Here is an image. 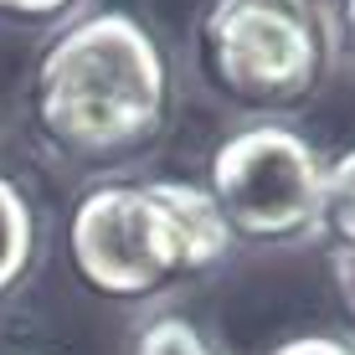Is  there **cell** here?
Wrapping results in <instances>:
<instances>
[{
  "mask_svg": "<svg viewBox=\"0 0 355 355\" xmlns=\"http://www.w3.org/2000/svg\"><path fill=\"white\" fill-rule=\"evenodd\" d=\"M165 57L124 10L78 21L36 67V119L78 155H114L144 144L165 119Z\"/></svg>",
  "mask_w": 355,
  "mask_h": 355,
  "instance_id": "obj_1",
  "label": "cell"
},
{
  "mask_svg": "<svg viewBox=\"0 0 355 355\" xmlns=\"http://www.w3.org/2000/svg\"><path fill=\"white\" fill-rule=\"evenodd\" d=\"M67 242L88 288L108 299H139L175 278L206 273L227 252L232 227L206 191L150 180L88 191L72 211Z\"/></svg>",
  "mask_w": 355,
  "mask_h": 355,
  "instance_id": "obj_2",
  "label": "cell"
},
{
  "mask_svg": "<svg viewBox=\"0 0 355 355\" xmlns=\"http://www.w3.org/2000/svg\"><path fill=\"white\" fill-rule=\"evenodd\" d=\"M324 165L309 139L284 124L242 129L211 160V201L222 222L258 242H293L320 222Z\"/></svg>",
  "mask_w": 355,
  "mask_h": 355,
  "instance_id": "obj_3",
  "label": "cell"
},
{
  "mask_svg": "<svg viewBox=\"0 0 355 355\" xmlns=\"http://www.w3.org/2000/svg\"><path fill=\"white\" fill-rule=\"evenodd\" d=\"M201 42L216 83L252 103L304 93L324 62V21L314 0H216Z\"/></svg>",
  "mask_w": 355,
  "mask_h": 355,
  "instance_id": "obj_4",
  "label": "cell"
},
{
  "mask_svg": "<svg viewBox=\"0 0 355 355\" xmlns=\"http://www.w3.org/2000/svg\"><path fill=\"white\" fill-rule=\"evenodd\" d=\"M314 232H324L335 242V263L355 268V150L340 155L320 180V222Z\"/></svg>",
  "mask_w": 355,
  "mask_h": 355,
  "instance_id": "obj_5",
  "label": "cell"
},
{
  "mask_svg": "<svg viewBox=\"0 0 355 355\" xmlns=\"http://www.w3.org/2000/svg\"><path fill=\"white\" fill-rule=\"evenodd\" d=\"M31 242H36V227H31L26 196L0 175V293L21 284V273L31 263Z\"/></svg>",
  "mask_w": 355,
  "mask_h": 355,
  "instance_id": "obj_6",
  "label": "cell"
},
{
  "mask_svg": "<svg viewBox=\"0 0 355 355\" xmlns=\"http://www.w3.org/2000/svg\"><path fill=\"white\" fill-rule=\"evenodd\" d=\"M134 355H216V350L206 345V335L191 320L165 314V320H155L139 340H134Z\"/></svg>",
  "mask_w": 355,
  "mask_h": 355,
  "instance_id": "obj_7",
  "label": "cell"
},
{
  "mask_svg": "<svg viewBox=\"0 0 355 355\" xmlns=\"http://www.w3.org/2000/svg\"><path fill=\"white\" fill-rule=\"evenodd\" d=\"M273 355H355L345 340H329V335H299L288 345H278Z\"/></svg>",
  "mask_w": 355,
  "mask_h": 355,
  "instance_id": "obj_8",
  "label": "cell"
},
{
  "mask_svg": "<svg viewBox=\"0 0 355 355\" xmlns=\"http://www.w3.org/2000/svg\"><path fill=\"white\" fill-rule=\"evenodd\" d=\"M67 0H0L6 16H26V21H42V16H57Z\"/></svg>",
  "mask_w": 355,
  "mask_h": 355,
  "instance_id": "obj_9",
  "label": "cell"
},
{
  "mask_svg": "<svg viewBox=\"0 0 355 355\" xmlns=\"http://www.w3.org/2000/svg\"><path fill=\"white\" fill-rule=\"evenodd\" d=\"M335 273H340V293H345V304L355 309V268H345V263H335Z\"/></svg>",
  "mask_w": 355,
  "mask_h": 355,
  "instance_id": "obj_10",
  "label": "cell"
},
{
  "mask_svg": "<svg viewBox=\"0 0 355 355\" xmlns=\"http://www.w3.org/2000/svg\"><path fill=\"white\" fill-rule=\"evenodd\" d=\"M345 31H350V42H355V0H345Z\"/></svg>",
  "mask_w": 355,
  "mask_h": 355,
  "instance_id": "obj_11",
  "label": "cell"
}]
</instances>
